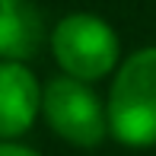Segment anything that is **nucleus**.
<instances>
[{"label":"nucleus","instance_id":"obj_1","mask_svg":"<svg viewBox=\"0 0 156 156\" xmlns=\"http://www.w3.org/2000/svg\"><path fill=\"white\" fill-rule=\"evenodd\" d=\"M105 115L118 144L137 150L156 144V45L137 48L118 64Z\"/></svg>","mask_w":156,"mask_h":156},{"label":"nucleus","instance_id":"obj_2","mask_svg":"<svg viewBox=\"0 0 156 156\" xmlns=\"http://www.w3.org/2000/svg\"><path fill=\"white\" fill-rule=\"evenodd\" d=\"M51 54L58 67L73 80L96 83L102 76L115 73L121 64V41L118 32L96 13H67L54 23Z\"/></svg>","mask_w":156,"mask_h":156},{"label":"nucleus","instance_id":"obj_3","mask_svg":"<svg viewBox=\"0 0 156 156\" xmlns=\"http://www.w3.org/2000/svg\"><path fill=\"white\" fill-rule=\"evenodd\" d=\"M41 115L61 140L73 147H99L108 131V115L89 83L61 73L41 86Z\"/></svg>","mask_w":156,"mask_h":156},{"label":"nucleus","instance_id":"obj_4","mask_svg":"<svg viewBox=\"0 0 156 156\" xmlns=\"http://www.w3.org/2000/svg\"><path fill=\"white\" fill-rule=\"evenodd\" d=\"M41 115V83L26 61H0V140L26 134Z\"/></svg>","mask_w":156,"mask_h":156},{"label":"nucleus","instance_id":"obj_5","mask_svg":"<svg viewBox=\"0 0 156 156\" xmlns=\"http://www.w3.org/2000/svg\"><path fill=\"white\" fill-rule=\"evenodd\" d=\"M41 45V19L29 0H0V61H29Z\"/></svg>","mask_w":156,"mask_h":156},{"label":"nucleus","instance_id":"obj_6","mask_svg":"<svg viewBox=\"0 0 156 156\" xmlns=\"http://www.w3.org/2000/svg\"><path fill=\"white\" fill-rule=\"evenodd\" d=\"M0 156H38L32 147L23 144H13V140H0Z\"/></svg>","mask_w":156,"mask_h":156}]
</instances>
